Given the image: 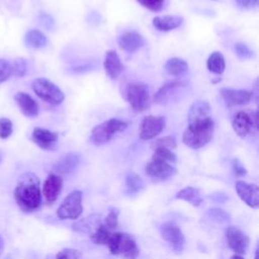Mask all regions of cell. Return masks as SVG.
Wrapping results in <instances>:
<instances>
[{"label":"cell","instance_id":"f6af8a7d","mask_svg":"<svg viewBox=\"0 0 259 259\" xmlns=\"http://www.w3.org/2000/svg\"><path fill=\"white\" fill-rule=\"evenodd\" d=\"M0 161H1V158H0Z\"/></svg>","mask_w":259,"mask_h":259},{"label":"cell","instance_id":"8fae6325","mask_svg":"<svg viewBox=\"0 0 259 259\" xmlns=\"http://www.w3.org/2000/svg\"><path fill=\"white\" fill-rule=\"evenodd\" d=\"M227 244L238 255L245 254L249 245L248 236L239 228L231 226L226 230Z\"/></svg>","mask_w":259,"mask_h":259},{"label":"cell","instance_id":"2e32d148","mask_svg":"<svg viewBox=\"0 0 259 259\" xmlns=\"http://www.w3.org/2000/svg\"><path fill=\"white\" fill-rule=\"evenodd\" d=\"M58 138L57 133L41 127H35L32 132V141L46 151H51L56 147Z\"/></svg>","mask_w":259,"mask_h":259},{"label":"cell","instance_id":"d6986e66","mask_svg":"<svg viewBox=\"0 0 259 259\" xmlns=\"http://www.w3.org/2000/svg\"><path fill=\"white\" fill-rule=\"evenodd\" d=\"M14 99L20 108L21 112L27 117H34L38 114V104L36 101L25 92H17Z\"/></svg>","mask_w":259,"mask_h":259},{"label":"cell","instance_id":"6da1fadb","mask_svg":"<svg viewBox=\"0 0 259 259\" xmlns=\"http://www.w3.org/2000/svg\"><path fill=\"white\" fill-rule=\"evenodd\" d=\"M14 198L23 211H34L41 203L39 179L33 173L22 174L14 189Z\"/></svg>","mask_w":259,"mask_h":259},{"label":"cell","instance_id":"9c48e42d","mask_svg":"<svg viewBox=\"0 0 259 259\" xmlns=\"http://www.w3.org/2000/svg\"><path fill=\"white\" fill-rule=\"evenodd\" d=\"M166 125V119L161 115H147L145 116L140 125V138L148 141L152 140L161 134Z\"/></svg>","mask_w":259,"mask_h":259},{"label":"cell","instance_id":"d4e9b609","mask_svg":"<svg viewBox=\"0 0 259 259\" xmlns=\"http://www.w3.org/2000/svg\"><path fill=\"white\" fill-rule=\"evenodd\" d=\"M164 69L169 75L181 76L188 71V64L181 58H171L166 62Z\"/></svg>","mask_w":259,"mask_h":259},{"label":"cell","instance_id":"f546056e","mask_svg":"<svg viewBox=\"0 0 259 259\" xmlns=\"http://www.w3.org/2000/svg\"><path fill=\"white\" fill-rule=\"evenodd\" d=\"M110 229H108L106 226H104L103 224H101L99 226V228L93 233V235H91V239L95 244H99V245H107L112 233L109 231Z\"/></svg>","mask_w":259,"mask_h":259},{"label":"cell","instance_id":"f1b7e54d","mask_svg":"<svg viewBox=\"0 0 259 259\" xmlns=\"http://www.w3.org/2000/svg\"><path fill=\"white\" fill-rule=\"evenodd\" d=\"M125 185L128 192L135 193L143 188V180L137 173L128 171L125 175Z\"/></svg>","mask_w":259,"mask_h":259},{"label":"cell","instance_id":"52a82bcc","mask_svg":"<svg viewBox=\"0 0 259 259\" xmlns=\"http://www.w3.org/2000/svg\"><path fill=\"white\" fill-rule=\"evenodd\" d=\"M82 210V192L74 190L61 202L57 209V215L60 220H76L81 215Z\"/></svg>","mask_w":259,"mask_h":259},{"label":"cell","instance_id":"e575fe53","mask_svg":"<svg viewBox=\"0 0 259 259\" xmlns=\"http://www.w3.org/2000/svg\"><path fill=\"white\" fill-rule=\"evenodd\" d=\"M235 52L239 59L241 60H249L253 57V51L249 49L248 46L242 42H238L235 45Z\"/></svg>","mask_w":259,"mask_h":259},{"label":"cell","instance_id":"ac0fdd59","mask_svg":"<svg viewBox=\"0 0 259 259\" xmlns=\"http://www.w3.org/2000/svg\"><path fill=\"white\" fill-rule=\"evenodd\" d=\"M119 48L126 53H135L139 51L145 44L144 37L137 31H126L118 37Z\"/></svg>","mask_w":259,"mask_h":259},{"label":"cell","instance_id":"836d02e7","mask_svg":"<svg viewBox=\"0 0 259 259\" xmlns=\"http://www.w3.org/2000/svg\"><path fill=\"white\" fill-rule=\"evenodd\" d=\"M143 7L153 12L161 11L164 7L165 0H137Z\"/></svg>","mask_w":259,"mask_h":259},{"label":"cell","instance_id":"7402d4cb","mask_svg":"<svg viewBox=\"0 0 259 259\" xmlns=\"http://www.w3.org/2000/svg\"><path fill=\"white\" fill-rule=\"evenodd\" d=\"M183 22V18L177 15L156 16L153 18V25L160 31H170L178 28Z\"/></svg>","mask_w":259,"mask_h":259},{"label":"cell","instance_id":"7a4b0ae2","mask_svg":"<svg viewBox=\"0 0 259 259\" xmlns=\"http://www.w3.org/2000/svg\"><path fill=\"white\" fill-rule=\"evenodd\" d=\"M214 122L211 117L188 122L182 141L191 149H200L208 144L213 136Z\"/></svg>","mask_w":259,"mask_h":259},{"label":"cell","instance_id":"74e56055","mask_svg":"<svg viewBox=\"0 0 259 259\" xmlns=\"http://www.w3.org/2000/svg\"><path fill=\"white\" fill-rule=\"evenodd\" d=\"M11 76V65L8 61L0 59V83L6 81Z\"/></svg>","mask_w":259,"mask_h":259},{"label":"cell","instance_id":"484cf974","mask_svg":"<svg viewBox=\"0 0 259 259\" xmlns=\"http://www.w3.org/2000/svg\"><path fill=\"white\" fill-rule=\"evenodd\" d=\"M176 198L187 201L193 206H198L202 202V198L200 196L199 190L191 186H187L181 189L180 191H178L176 194Z\"/></svg>","mask_w":259,"mask_h":259},{"label":"cell","instance_id":"7bdbcfd3","mask_svg":"<svg viewBox=\"0 0 259 259\" xmlns=\"http://www.w3.org/2000/svg\"><path fill=\"white\" fill-rule=\"evenodd\" d=\"M231 259H244L242 256H240V255H233L232 257H231Z\"/></svg>","mask_w":259,"mask_h":259},{"label":"cell","instance_id":"7c38bea8","mask_svg":"<svg viewBox=\"0 0 259 259\" xmlns=\"http://www.w3.org/2000/svg\"><path fill=\"white\" fill-rule=\"evenodd\" d=\"M220 94L229 107L236 105H245L249 103L253 97V92L246 89L222 88L220 90Z\"/></svg>","mask_w":259,"mask_h":259},{"label":"cell","instance_id":"d6a6232c","mask_svg":"<svg viewBox=\"0 0 259 259\" xmlns=\"http://www.w3.org/2000/svg\"><path fill=\"white\" fill-rule=\"evenodd\" d=\"M151 148L153 150L158 149V148H165V149L172 150V149L176 148V140L173 136H166V137L155 140L151 144Z\"/></svg>","mask_w":259,"mask_h":259},{"label":"cell","instance_id":"4fadbf2b","mask_svg":"<svg viewBox=\"0 0 259 259\" xmlns=\"http://www.w3.org/2000/svg\"><path fill=\"white\" fill-rule=\"evenodd\" d=\"M161 236L172 246L176 253H181L183 251L185 239L179 227L173 224H164L161 227Z\"/></svg>","mask_w":259,"mask_h":259},{"label":"cell","instance_id":"4316f807","mask_svg":"<svg viewBox=\"0 0 259 259\" xmlns=\"http://www.w3.org/2000/svg\"><path fill=\"white\" fill-rule=\"evenodd\" d=\"M206 67L208 71L213 74L221 75L226 69V63L224 56L220 52H213L206 61Z\"/></svg>","mask_w":259,"mask_h":259},{"label":"cell","instance_id":"ab89813d","mask_svg":"<svg viewBox=\"0 0 259 259\" xmlns=\"http://www.w3.org/2000/svg\"><path fill=\"white\" fill-rule=\"evenodd\" d=\"M232 166H233V170L234 172L239 175V176H244L246 175L247 171L245 169V167L243 166V164L238 160V159H234L232 162Z\"/></svg>","mask_w":259,"mask_h":259},{"label":"cell","instance_id":"d590c367","mask_svg":"<svg viewBox=\"0 0 259 259\" xmlns=\"http://www.w3.org/2000/svg\"><path fill=\"white\" fill-rule=\"evenodd\" d=\"M13 132V125L10 119L6 117L0 118V138L1 139H7L11 136Z\"/></svg>","mask_w":259,"mask_h":259},{"label":"cell","instance_id":"f35d334b","mask_svg":"<svg viewBox=\"0 0 259 259\" xmlns=\"http://www.w3.org/2000/svg\"><path fill=\"white\" fill-rule=\"evenodd\" d=\"M80 256H81V253L78 250L67 248L60 251L57 254L56 259H79Z\"/></svg>","mask_w":259,"mask_h":259},{"label":"cell","instance_id":"8992f818","mask_svg":"<svg viewBox=\"0 0 259 259\" xmlns=\"http://www.w3.org/2000/svg\"><path fill=\"white\" fill-rule=\"evenodd\" d=\"M32 89L40 99L53 105H58L65 99L63 91L55 83L46 78L35 79L32 83Z\"/></svg>","mask_w":259,"mask_h":259},{"label":"cell","instance_id":"5bb4252c","mask_svg":"<svg viewBox=\"0 0 259 259\" xmlns=\"http://www.w3.org/2000/svg\"><path fill=\"white\" fill-rule=\"evenodd\" d=\"M236 191L239 197L250 207L256 208L259 205V189L256 184H250L239 180L236 182Z\"/></svg>","mask_w":259,"mask_h":259},{"label":"cell","instance_id":"277c9868","mask_svg":"<svg viewBox=\"0 0 259 259\" xmlns=\"http://www.w3.org/2000/svg\"><path fill=\"white\" fill-rule=\"evenodd\" d=\"M107 246L111 254L121 256L124 259H137L140 253L134 238L126 233H112Z\"/></svg>","mask_w":259,"mask_h":259},{"label":"cell","instance_id":"4dcf8cb0","mask_svg":"<svg viewBox=\"0 0 259 259\" xmlns=\"http://www.w3.org/2000/svg\"><path fill=\"white\" fill-rule=\"evenodd\" d=\"M152 159H156V160H161V161H165L168 163H175L177 158L176 155L169 149H165V148H158L154 150V154L152 156Z\"/></svg>","mask_w":259,"mask_h":259},{"label":"cell","instance_id":"e0dca14e","mask_svg":"<svg viewBox=\"0 0 259 259\" xmlns=\"http://www.w3.org/2000/svg\"><path fill=\"white\" fill-rule=\"evenodd\" d=\"M63 180L58 174H50L42 186V194L48 203H53L58 198L62 189Z\"/></svg>","mask_w":259,"mask_h":259},{"label":"cell","instance_id":"5b68a950","mask_svg":"<svg viewBox=\"0 0 259 259\" xmlns=\"http://www.w3.org/2000/svg\"><path fill=\"white\" fill-rule=\"evenodd\" d=\"M127 127V122L118 118H110L93 127L90 140L95 146L108 143L116 134L122 133Z\"/></svg>","mask_w":259,"mask_h":259},{"label":"cell","instance_id":"b9f144b4","mask_svg":"<svg viewBox=\"0 0 259 259\" xmlns=\"http://www.w3.org/2000/svg\"><path fill=\"white\" fill-rule=\"evenodd\" d=\"M3 248H4V240H3V238H2L1 235H0V254L2 253Z\"/></svg>","mask_w":259,"mask_h":259},{"label":"cell","instance_id":"9a60e30c","mask_svg":"<svg viewBox=\"0 0 259 259\" xmlns=\"http://www.w3.org/2000/svg\"><path fill=\"white\" fill-rule=\"evenodd\" d=\"M185 83L182 81H171L165 83L154 95V101L158 104H166L172 100L177 92L185 87Z\"/></svg>","mask_w":259,"mask_h":259},{"label":"cell","instance_id":"30bf717a","mask_svg":"<svg viewBox=\"0 0 259 259\" xmlns=\"http://www.w3.org/2000/svg\"><path fill=\"white\" fill-rule=\"evenodd\" d=\"M146 172L154 181H165L176 174V169L168 162L152 159L146 166Z\"/></svg>","mask_w":259,"mask_h":259},{"label":"cell","instance_id":"ffe728a7","mask_svg":"<svg viewBox=\"0 0 259 259\" xmlns=\"http://www.w3.org/2000/svg\"><path fill=\"white\" fill-rule=\"evenodd\" d=\"M103 67L107 76L111 79H116L121 74L124 68L115 51H108L106 53Z\"/></svg>","mask_w":259,"mask_h":259},{"label":"cell","instance_id":"3957f363","mask_svg":"<svg viewBox=\"0 0 259 259\" xmlns=\"http://www.w3.org/2000/svg\"><path fill=\"white\" fill-rule=\"evenodd\" d=\"M122 96L137 112H143L150 107V89L145 83H126L122 88Z\"/></svg>","mask_w":259,"mask_h":259},{"label":"cell","instance_id":"ee69618b","mask_svg":"<svg viewBox=\"0 0 259 259\" xmlns=\"http://www.w3.org/2000/svg\"><path fill=\"white\" fill-rule=\"evenodd\" d=\"M254 259H258V252L256 251V253H255V258Z\"/></svg>","mask_w":259,"mask_h":259},{"label":"cell","instance_id":"60d3db41","mask_svg":"<svg viewBox=\"0 0 259 259\" xmlns=\"http://www.w3.org/2000/svg\"><path fill=\"white\" fill-rule=\"evenodd\" d=\"M237 4L242 8H253L258 5V0H236Z\"/></svg>","mask_w":259,"mask_h":259},{"label":"cell","instance_id":"8d00e7d4","mask_svg":"<svg viewBox=\"0 0 259 259\" xmlns=\"http://www.w3.org/2000/svg\"><path fill=\"white\" fill-rule=\"evenodd\" d=\"M118 214L119 211L116 208H113L109 211L107 217L105 218L104 226H106L108 229H114L118 225Z\"/></svg>","mask_w":259,"mask_h":259},{"label":"cell","instance_id":"603a6c76","mask_svg":"<svg viewBox=\"0 0 259 259\" xmlns=\"http://www.w3.org/2000/svg\"><path fill=\"white\" fill-rule=\"evenodd\" d=\"M208 117H211V108L206 101L197 100L191 104L187 115L188 122L193 120L205 119Z\"/></svg>","mask_w":259,"mask_h":259},{"label":"cell","instance_id":"83f0119b","mask_svg":"<svg viewBox=\"0 0 259 259\" xmlns=\"http://www.w3.org/2000/svg\"><path fill=\"white\" fill-rule=\"evenodd\" d=\"M25 44L32 49H41L46 47L48 39L46 35L38 29H30L25 34Z\"/></svg>","mask_w":259,"mask_h":259},{"label":"cell","instance_id":"ba28073f","mask_svg":"<svg viewBox=\"0 0 259 259\" xmlns=\"http://www.w3.org/2000/svg\"><path fill=\"white\" fill-rule=\"evenodd\" d=\"M232 126L234 132L240 138H246L255 131H257V112L251 114L247 111H238L232 120Z\"/></svg>","mask_w":259,"mask_h":259},{"label":"cell","instance_id":"44dd1931","mask_svg":"<svg viewBox=\"0 0 259 259\" xmlns=\"http://www.w3.org/2000/svg\"><path fill=\"white\" fill-rule=\"evenodd\" d=\"M100 225V215L91 214L74 223L72 225V229L78 233H84L91 236L99 228Z\"/></svg>","mask_w":259,"mask_h":259},{"label":"cell","instance_id":"1f68e13d","mask_svg":"<svg viewBox=\"0 0 259 259\" xmlns=\"http://www.w3.org/2000/svg\"><path fill=\"white\" fill-rule=\"evenodd\" d=\"M11 75L15 77H23L27 72V63L23 58H16L10 63Z\"/></svg>","mask_w":259,"mask_h":259},{"label":"cell","instance_id":"cb8c5ba5","mask_svg":"<svg viewBox=\"0 0 259 259\" xmlns=\"http://www.w3.org/2000/svg\"><path fill=\"white\" fill-rule=\"evenodd\" d=\"M79 164V156L77 153H68L62 157L57 164L55 169L60 174H67L73 171Z\"/></svg>","mask_w":259,"mask_h":259}]
</instances>
